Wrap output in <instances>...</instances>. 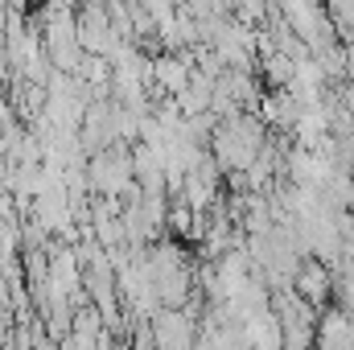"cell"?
Masks as SVG:
<instances>
[{
    "mask_svg": "<svg viewBox=\"0 0 354 350\" xmlns=\"http://www.w3.org/2000/svg\"><path fill=\"white\" fill-rule=\"evenodd\" d=\"M153 347L157 350H194L198 338H194V322L181 313V309H161L153 313V330H149Z\"/></svg>",
    "mask_w": 354,
    "mask_h": 350,
    "instance_id": "6da1fadb",
    "label": "cell"
},
{
    "mask_svg": "<svg viewBox=\"0 0 354 350\" xmlns=\"http://www.w3.org/2000/svg\"><path fill=\"white\" fill-rule=\"evenodd\" d=\"M292 293L305 301V305H322V301H330V293H334V280H330V268L322 260H309L297 264V272H292Z\"/></svg>",
    "mask_w": 354,
    "mask_h": 350,
    "instance_id": "7a4b0ae2",
    "label": "cell"
},
{
    "mask_svg": "<svg viewBox=\"0 0 354 350\" xmlns=\"http://www.w3.org/2000/svg\"><path fill=\"white\" fill-rule=\"evenodd\" d=\"M239 334H243L248 350H284V342H280V317L272 309H260V313L243 317Z\"/></svg>",
    "mask_w": 354,
    "mask_h": 350,
    "instance_id": "3957f363",
    "label": "cell"
},
{
    "mask_svg": "<svg viewBox=\"0 0 354 350\" xmlns=\"http://www.w3.org/2000/svg\"><path fill=\"white\" fill-rule=\"evenodd\" d=\"M317 350H354V322L351 313L330 309L317 326Z\"/></svg>",
    "mask_w": 354,
    "mask_h": 350,
    "instance_id": "277c9868",
    "label": "cell"
},
{
    "mask_svg": "<svg viewBox=\"0 0 354 350\" xmlns=\"http://www.w3.org/2000/svg\"><path fill=\"white\" fill-rule=\"evenodd\" d=\"M189 75H194V66H189V58H174V54H161V58H153V71H149V79H153V87L169 91H185L189 83Z\"/></svg>",
    "mask_w": 354,
    "mask_h": 350,
    "instance_id": "5b68a950",
    "label": "cell"
}]
</instances>
